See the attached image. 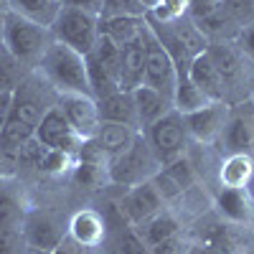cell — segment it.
<instances>
[{"label":"cell","instance_id":"cell-1","mask_svg":"<svg viewBox=\"0 0 254 254\" xmlns=\"http://www.w3.org/2000/svg\"><path fill=\"white\" fill-rule=\"evenodd\" d=\"M56 94H92L87 79V61L61 41H51L33 69Z\"/></svg>","mask_w":254,"mask_h":254},{"label":"cell","instance_id":"cell-2","mask_svg":"<svg viewBox=\"0 0 254 254\" xmlns=\"http://www.w3.org/2000/svg\"><path fill=\"white\" fill-rule=\"evenodd\" d=\"M51 41H54L51 28L38 26V23H33V20L8 10L0 44L23 64V66H28L33 71L36 64L41 61V56H44V51L51 46Z\"/></svg>","mask_w":254,"mask_h":254},{"label":"cell","instance_id":"cell-3","mask_svg":"<svg viewBox=\"0 0 254 254\" xmlns=\"http://www.w3.org/2000/svg\"><path fill=\"white\" fill-rule=\"evenodd\" d=\"M158 158L153 155L150 145H147L145 135H137L135 142L127 147L125 153H117V155H110L107 158V181L112 186H122V188H132L142 181H150L155 173H158Z\"/></svg>","mask_w":254,"mask_h":254},{"label":"cell","instance_id":"cell-4","mask_svg":"<svg viewBox=\"0 0 254 254\" xmlns=\"http://www.w3.org/2000/svg\"><path fill=\"white\" fill-rule=\"evenodd\" d=\"M51 33H54V41H61L69 49L79 51L81 56H87L99 38V15L81 8L61 5L51 26Z\"/></svg>","mask_w":254,"mask_h":254},{"label":"cell","instance_id":"cell-5","mask_svg":"<svg viewBox=\"0 0 254 254\" xmlns=\"http://www.w3.org/2000/svg\"><path fill=\"white\" fill-rule=\"evenodd\" d=\"M145 140H147V145H150V150H153V155L158 158L160 165L186 155L188 130H186L183 115H178L176 110L163 115L158 122H153L145 130Z\"/></svg>","mask_w":254,"mask_h":254},{"label":"cell","instance_id":"cell-6","mask_svg":"<svg viewBox=\"0 0 254 254\" xmlns=\"http://www.w3.org/2000/svg\"><path fill=\"white\" fill-rule=\"evenodd\" d=\"M142 84L145 87H153L160 94H165L168 99L173 102V92L178 84V71L173 66L168 51L155 41V36L147 28L145 36V69H142Z\"/></svg>","mask_w":254,"mask_h":254},{"label":"cell","instance_id":"cell-7","mask_svg":"<svg viewBox=\"0 0 254 254\" xmlns=\"http://www.w3.org/2000/svg\"><path fill=\"white\" fill-rule=\"evenodd\" d=\"M56 107L81 140H89L97 135L102 120L97 110V99L92 94H56Z\"/></svg>","mask_w":254,"mask_h":254},{"label":"cell","instance_id":"cell-8","mask_svg":"<svg viewBox=\"0 0 254 254\" xmlns=\"http://www.w3.org/2000/svg\"><path fill=\"white\" fill-rule=\"evenodd\" d=\"M226 120H229V104L226 102H208L206 107L183 115L188 135L196 137L203 145H211L221 137Z\"/></svg>","mask_w":254,"mask_h":254},{"label":"cell","instance_id":"cell-9","mask_svg":"<svg viewBox=\"0 0 254 254\" xmlns=\"http://www.w3.org/2000/svg\"><path fill=\"white\" fill-rule=\"evenodd\" d=\"M41 145L46 147H54V150H64V153H79V145H81V137L69 127L66 117L61 115V110L56 107H49L46 115L41 117V122L36 125V135H33Z\"/></svg>","mask_w":254,"mask_h":254},{"label":"cell","instance_id":"cell-10","mask_svg":"<svg viewBox=\"0 0 254 254\" xmlns=\"http://www.w3.org/2000/svg\"><path fill=\"white\" fill-rule=\"evenodd\" d=\"M56 102H46L41 94V87L33 81V71L20 81V87L13 92V107H10V120H18L28 127H33L41 122V117L46 115L49 107H54Z\"/></svg>","mask_w":254,"mask_h":254},{"label":"cell","instance_id":"cell-11","mask_svg":"<svg viewBox=\"0 0 254 254\" xmlns=\"http://www.w3.org/2000/svg\"><path fill=\"white\" fill-rule=\"evenodd\" d=\"M163 208V198L155 190V186L150 181H142L132 188H127V193L120 201V214L127 219V224H142L150 216H155L158 211Z\"/></svg>","mask_w":254,"mask_h":254},{"label":"cell","instance_id":"cell-12","mask_svg":"<svg viewBox=\"0 0 254 254\" xmlns=\"http://www.w3.org/2000/svg\"><path fill=\"white\" fill-rule=\"evenodd\" d=\"M20 231H23V239L28 249H56V244L66 237L64 234L61 224L44 214V211H31L20 221Z\"/></svg>","mask_w":254,"mask_h":254},{"label":"cell","instance_id":"cell-13","mask_svg":"<svg viewBox=\"0 0 254 254\" xmlns=\"http://www.w3.org/2000/svg\"><path fill=\"white\" fill-rule=\"evenodd\" d=\"M145 36H147V23L145 31L132 38L130 44L120 46V89L122 92H132L135 87L142 84V69H145Z\"/></svg>","mask_w":254,"mask_h":254},{"label":"cell","instance_id":"cell-14","mask_svg":"<svg viewBox=\"0 0 254 254\" xmlns=\"http://www.w3.org/2000/svg\"><path fill=\"white\" fill-rule=\"evenodd\" d=\"M208 59L214 61V66L219 69V74L224 76L226 87H234L244 79V54L239 51L237 44L231 41H208V49H206Z\"/></svg>","mask_w":254,"mask_h":254},{"label":"cell","instance_id":"cell-15","mask_svg":"<svg viewBox=\"0 0 254 254\" xmlns=\"http://www.w3.org/2000/svg\"><path fill=\"white\" fill-rule=\"evenodd\" d=\"M188 76L190 81L196 84V87L211 99V102H226V81L224 76L219 74V69L214 66V61L208 59V54H198L193 56V61H190V69H188Z\"/></svg>","mask_w":254,"mask_h":254},{"label":"cell","instance_id":"cell-16","mask_svg":"<svg viewBox=\"0 0 254 254\" xmlns=\"http://www.w3.org/2000/svg\"><path fill=\"white\" fill-rule=\"evenodd\" d=\"M97 110H99L102 122L127 125L140 132V120H137V107H135L132 92H115L104 99H97Z\"/></svg>","mask_w":254,"mask_h":254},{"label":"cell","instance_id":"cell-17","mask_svg":"<svg viewBox=\"0 0 254 254\" xmlns=\"http://www.w3.org/2000/svg\"><path fill=\"white\" fill-rule=\"evenodd\" d=\"M132 99H135V107H137V120H140V130H147L153 122H158L163 115H168L173 110V102L168 99L165 94H160L153 87H140L132 89Z\"/></svg>","mask_w":254,"mask_h":254},{"label":"cell","instance_id":"cell-18","mask_svg":"<svg viewBox=\"0 0 254 254\" xmlns=\"http://www.w3.org/2000/svg\"><path fill=\"white\" fill-rule=\"evenodd\" d=\"M216 208L229 224H249L254 219V203L247 188H221L216 193Z\"/></svg>","mask_w":254,"mask_h":254},{"label":"cell","instance_id":"cell-19","mask_svg":"<svg viewBox=\"0 0 254 254\" xmlns=\"http://www.w3.org/2000/svg\"><path fill=\"white\" fill-rule=\"evenodd\" d=\"M104 229H107V226H104L102 214H97V211H92V208H81V211H76V214L71 216L66 234L74 242H79L81 247L92 249V247H99L102 244Z\"/></svg>","mask_w":254,"mask_h":254},{"label":"cell","instance_id":"cell-20","mask_svg":"<svg viewBox=\"0 0 254 254\" xmlns=\"http://www.w3.org/2000/svg\"><path fill=\"white\" fill-rule=\"evenodd\" d=\"M145 31V15H99V33L112 38L117 46L130 44Z\"/></svg>","mask_w":254,"mask_h":254},{"label":"cell","instance_id":"cell-21","mask_svg":"<svg viewBox=\"0 0 254 254\" xmlns=\"http://www.w3.org/2000/svg\"><path fill=\"white\" fill-rule=\"evenodd\" d=\"M132 229L142 237V242L147 244V249L160 244V242H165V239H171V237H176V234H181L178 219L173 214H168V211H163V208L158 211L155 216H150L147 221H142V224H137Z\"/></svg>","mask_w":254,"mask_h":254},{"label":"cell","instance_id":"cell-22","mask_svg":"<svg viewBox=\"0 0 254 254\" xmlns=\"http://www.w3.org/2000/svg\"><path fill=\"white\" fill-rule=\"evenodd\" d=\"M140 132L132 130V127H127V125H117V122H99V130L94 135V140L99 142V147L104 153L110 155H117V153H125L127 147H130L135 142Z\"/></svg>","mask_w":254,"mask_h":254},{"label":"cell","instance_id":"cell-23","mask_svg":"<svg viewBox=\"0 0 254 254\" xmlns=\"http://www.w3.org/2000/svg\"><path fill=\"white\" fill-rule=\"evenodd\" d=\"M61 5H64L61 0H8V8L13 13L33 20L38 26H46V28L54 26Z\"/></svg>","mask_w":254,"mask_h":254},{"label":"cell","instance_id":"cell-24","mask_svg":"<svg viewBox=\"0 0 254 254\" xmlns=\"http://www.w3.org/2000/svg\"><path fill=\"white\" fill-rule=\"evenodd\" d=\"M254 178V160L247 153H231L221 165V188H249Z\"/></svg>","mask_w":254,"mask_h":254},{"label":"cell","instance_id":"cell-25","mask_svg":"<svg viewBox=\"0 0 254 254\" xmlns=\"http://www.w3.org/2000/svg\"><path fill=\"white\" fill-rule=\"evenodd\" d=\"M221 137L231 153H247L254 145V122L247 115H229Z\"/></svg>","mask_w":254,"mask_h":254},{"label":"cell","instance_id":"cell-26","mask_svg":"<svg viewBox=\"0 0 254 254\" xmlns=\"http://www.w3.org/2000/svg\"><path fill=\"white\" fill-rule=\"evenodd\" d=\"M211 99L196 87L190 76H178V84H176V92H173V110L178 115H188V112H196L201 107H206Z\"/></svg>","mask_w":254,"mask_h":254},{"label":"cell","instance_id":"cell-27","mask_svg":"<svg viewBox=\"0 0 254 254\" xmlns=\"http://www.w3.org/2000/svg\"><path fill=\"white\" fill-rule=\"evenodd\" d=\"M28 74H31V69L23 66V64L0 44V92H15Z\"/></svg>","mask_w":254,"mask_h":254},{"label":"cell","instance_id":"cell-28","mask_svg":"<svg viewBox=\"0 0 254 254\" xmlns=\"http://www.w3.org/2000/svg\"><path fill=\"white\" fill-rule=\"evenodd\" d=\"M26 211H23V201L18 198V193L13 188L0 183V224H13L20 226Z\"/></svg>","mask_w":254,"mask_h":254},{"label":"cell","instance_id":"cell-29","mask_svg":"<svg viewBox=\"0 0 254 254\" xmlns=\"http://www.w3.org/2000/svg\"><path fill=\"white\" fill-rule=\"evenodd\" d=\"M76 155L74 153H64V150H54V147H46L44 158H41L38 171L41 173H64V171H74L76 165Z\"/></svg>","mask_w":254,"mask_h":254},{"label":"cell","instance_id":"cell-30","mask_svg":"<svg viewBox=\"0 0 254 254\" xmlns=\"http://www.w3.org/2000/svg\"><path fill=\"white\" fill-rule=\"evenodd\" d=\"M147 15L160 20V23H173V20L188 15V0H155V5L147 10Z\"/></svg>","mask_w":254,"mask_h":254},{"label":"cell","instance_id":"cell-31","mask_svg":"<svg viewBox=\"0 0 254 254\" xmlns=\"http://www.w3.org/2000/svg\"><path fill=\"white\" fill-rule=\"evenodd\" d=\"M224 13L239 31L254 23V3L252 0H224Z\"/></svg>","mask_w":254,"mask_h":254},{"label":"cell","instance_id":"cell-32","mask_svg":"<svg viewBox=\"0 0 254 254\" xmlns=\"http://www.w3.org/2000/svg\"><path fill=\"white\" fill-rule=\"evenodd\" d=\"M26 239L20 226L0 224V254H26Z\"/></svg>","mask_w":254,"mask_h":254},{"label":"cell","instance_id":"cell-33","mask_svg":"<svg viewBox=\"0 0 254 254\" xmlns=\"http://www.w3.org/2000/svg\"><path fill=\"white\" fill-rule=\"evenodd\" d=\"M163 168L168 171V176H171V178L183 188V193L196 183V173H193V168H190V163H188L186 155H181V158H176V160H171V163H165Z\"/></svg>","mask_w":254,"mask_h":254},{"label":"cell","instance_id":"cell-34","mask_svg":"<svg viewBox=\"0 0 254 254\" xmlns=\"http://www.w3.org/2000/svg\"><path fill=\"white\" fill-rule=\"evenodd\" d=\"M150 183L155 186V190L160 193L163 203H168V201H176V198H181V196H183V188H181V186H178L171 176H168V171H165L163 165L158 168V173L150 178Z\"/></svg>","mask_w":254,"mask_h":254},{"label":"cell","instance_id":"cell-35","mask_svg":"<svg viewBox=\"0 0 254 254\" xmlns=\"http://www.w3.org/2000/svg\"><path fill=\"white\" fill-rule=\"evenodd\" d=\"M142 0H102L99 15H145Z\"/></svg>","mask_w":254,"mask_h":254},{"label":"cell","instance_id":"cell-36","mask_svg":"<svg viewBox=\"0 0 254 254\" xmlns=\"http://www.w3.org/2000/svg\"><path fill=\"white\" fill-rule=\"evenodd\" d=\"M102 173L107 176V171H104V165L99 163H84V160H76L74 165V181L81 183V186H97V181L102 178Z\"/></svg>","mask_w":254,"mask_h":254},{"label":"cell","instance_id":"cell-37","mask_svg":"<svg viewBox=\"0 0 254 254\" xmlns=\"http://www.w3.org/2000/svg\"><path fill=\"white\" fill-rule=\"evenodd\" d=\"M219 10H224V0H188V18L196 23Z\"/></svg>","mask_w":254,"mask_h":254},{"label":"cell","instance_id":"cell-38","mask_svg":"<svg viewBox=\"0 0 254 254\" xmlns=\"http://www.w3.org/2000/svg\"><path fill=\"white\" fill-rule=\"evenodd\" d=\"M120 254H150V249L135 229H127L120 239Z\"/></svg>","mask_w":254,"mask_h":254},{"label":"cell","instance_id":"cell-39","mask_svg":"<svg viewBox=\"0 0 254 254\" xmlns=\"http://www.w3.org/2000/svg\"><path fill=\"white\" fill-rule=\"evenodd\" d=\"M188 249H190V242L183 234H176L171 239L150 247V254H188Z\"/></svg>","mask_w":254,"mask_h":254},{"label":"cell","instance_id":"cell-40","mask_svg":"<svg viewBox=\"0 0 254 254\" xmlns=\"http://www.w3.org/2000/svg\"><path fill=\"white\" fill-rule=\"evenodd\" d=\"M237 46H239V51H242L244 56H249V59L254 61V23L239 31V36H237Z\"/></svg>","mask_w":254,"mask_h":254},{"label":"cell","instance_id":"cell-41","mask_svg":"<svg viewBox=\"0 0 254 254\" xmlns=\"http://www.w3.org/2000/svg\"><path fill=\"white\" fill-rule=\"evenodd\" d=\"M54 254H87V247H81L79 242H74V239L66 234V237H64V239L56 244Z\"/></svg>","mask_w":254,"mask_h":254},{"label":"cell","instance_id":"cell-42","mask_svg":"<svg viewBox=\"0 0 254 254\" xmlns=\"http://www.w3.org/2000/svg\"><path fill=\"white\" fill-rule=\"evenodd\" d=\"M64 5H71V8H81V10H89L94 15L102 13V0H61Z\"/></svg>","mask_w":254,"mask_h":254},{"label":"cell","instance_id":"cell-43","mask_svg":"<svg viewBox=\"0 0 254 254\" xmlns=\"http://www.w3.org/2000/svg\"><path fill=\"white\" fill-rule=\"evenodd\" d=\"M10 107H13V92H0V130L10 117Z\"/></svg>","mask_w":254,"mask_h":254},{"label":"cell","instance_id":"cell-44","mask_svg":"<svg viewBox=\"0 0 254 254\" xmlns=\"http://www.w3.org/2000/svg\"><path fill=\"white\" fill-rule=\"evenodd\" d=\"M188 254H221V252H216V249H211V247H206V244H190V249H188Z\"/></svg>","mask_w":254,"mask_h":254},{"label":"cell","instance_id":"cell-45","mask_svg":"<svg viewBox=\"0 0 254 254\" xmlns=\"http://www.w3.org/2000/svg\"><path fill=\"white\" fill-rule=\"evenodd\" d=\"M8 0H0V36H3V26H5V15H8Z\"/></svg>","mask_w":254,"mask_h":254},{"label":"cell","instance_id":"cell-46","mask_svg":"<svg viewBox=\"0 0 254 254\" xmlns=\"http://www.w3.org/2000/svg\"><path fill=\"white\" fill-rule=\"evenodd\" d=\"M142 5H145V10H150L155 5V0H142Z\"/></svg>","mask_w":254,"mask_h":254},{"label":"cell","instance_id":"cell-47","mask_svg":"<svg viewBox=\"0 0 254 254\" xmlns=\"http://www.w3.org/2000/svg\"><path fill=\"white\" fill-rule=\"evenodd\" d=\"M252 3H254V0H252Z\"/></svg>","mask_w":254,"mask_h":254}]
</instances>
